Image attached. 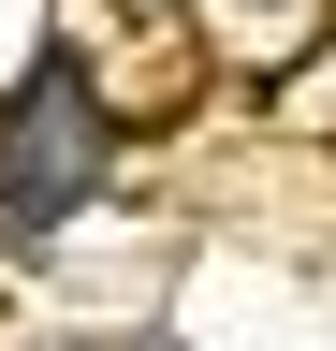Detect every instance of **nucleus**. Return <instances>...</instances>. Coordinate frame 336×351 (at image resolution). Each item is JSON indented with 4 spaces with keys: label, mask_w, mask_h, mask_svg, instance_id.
<instances>
[{
    "label": "nucleus",
    "mask_w": 336,
    "mask_h": 351,
    "mask_svg": "<svg viewBox=\"0 0 336 351\" xmlns=\"http://www.w3.org/2000/svg\"><path fill=\"white\" fill-rule=\"evenodd\" d=\"M103 103H88V73L73 59H29L15 73V103H0V234H59L73 205L103 191Z\"/></svg>",
    "instance_id": "f257e3e1"
}]
</instances>
